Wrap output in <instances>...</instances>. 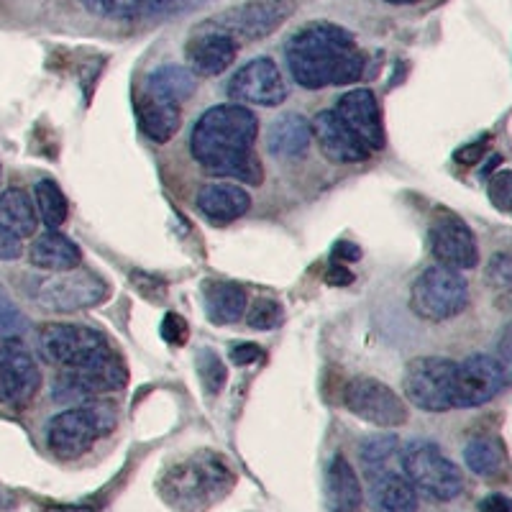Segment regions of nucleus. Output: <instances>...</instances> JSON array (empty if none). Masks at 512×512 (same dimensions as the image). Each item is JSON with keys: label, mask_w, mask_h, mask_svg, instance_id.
<instances>
[{"label": "nucleus", "mask_w": 512, "mask_h": 512, "mask_svg": "<svg viewBox=\"0 0 512 512\" xmlns=\"http://www.w3.org/2000/svg\"><path fill=\"white\" fill-rule=\"evenodd\" d=\"M469 305V282L459 269L433 264L418 274L410 287V308L418 318L446 323L459 318Z\"/></svg>", "instance_id": "obj_6"}, {"label": "nucleus", "mask_w": 512, "mask_h": 512, "mask_svg": "<svg viewBox=\"0 0 512 512\" xmlns=\"http://www.w3.org/2000/svg\"><path fill=\"white\" fill-rule=\"evenodd\" d=\"M505 387V377L495 356L472 354L456 361L454 408H482Z\"/></svg>", "instance_id": "obj_14"}, {"label": "nucleus", "mask_w": 512, "mask_h": 512, "mask_svg": "<svg viewBox=\"0 0 512 512\" xmlns=\"http://www.w3.org/2000/svg\"><path fill=\"white\" fill-rule=\"evenodd\" d=\"M484 282H487L492 290H512V246L510 249H502L497 251V254H492V259H489L487 267H484Z\"/></svg>", "instance_id": "obj_34"}, {"label": "nucleus", "mask_w": 512, "mask_h": 512, "mask_svg": "<svg viewBox=\"0 0 512 512\" xmlns=\"http://www.w3.org/2000/svg\"><path fill=\"white\" fill-rule=\"evenodd\" d=\"M464 461L469 466V472H474L477 477H497L505 466V454L497 441H489V438H474V441L466 443L464 448Z\"/></svg>", "instance_id": "obj_30"}, {"label": "nucleus", "mask_w": 512, "mask_h": 512, "mask_svg": "<svg viewBox=\"0 0 512 512\" xmlns=\"http://www.w3.org/2000/svg\"><path fill=\"white\" fill-rule=\"evenodd\" d=\"M377 3L395 6V8H410V6H420V3H425V0H377Z\"/></svg>", "instance_id": "obj_47"}, {"label": "nucleus", "mask_w": 512, "mask_h": 512, "mask_svg": "<svg viewBox=\"0 0 512 512\" xmlns=\"http://www.w3.org/2000/svg\"><path fill=\"white\" fill-rule=\"evenodd\" d=\"M479 512H512V497L502 492H492L479 502Z\"/></svg>", "instance_id": "obj_45"}, {"label": "nucleus", "mask_w": 512, "mask_h": 512, "mask_svg": "<svg viewBox=\"0 0 512 512\" xmlns=\"http://www.w3.org/2000/svg\"><path fill=\"white\" fill-rule=\"evenodd\" d=\"M331 259L336 264H354L361 262V246H356L354 241H338L331 249Z\"/></svg>", "instance_id": "obj_42"}, {"label": "nucleus", "mask_w": 512, "mask_h": 512, "mask_svg": "<svg viewBox=\"0 0 512 512\" xmlns=\"http://www.w3.org/2000/svg\"><path fill=\"white\" fill-rule=\"evenodd\" d=\"M233 472L216 454L200 451L169 469L159 482L164 500L185 512H198L223 500L231 492Z\"/></svg>", "instance_id": "obj_3"}, {"label": "nucleus", "mask_w": 512, "mask_h": 512, "mask_svg": "<svg viewBox=\"0 0 512 512\" xmlns=\"http://www.w3.org/2000/svg\"><path fill=\"white\" fill-rule=\"evenodd\" d=\"M24 328H26L24 315L18 313V308L11 303L8 292L0 287V338L21 336V333H24Z\"/></svg>", "instance_id": "obj_37"}, {"label": "nucleus", "mask_w": 512, "mask_h": 512, "mask_svg": "<svg viewBox=\"0 0 512 512\" xmlns=\"http://www.w3.org/2000/svg\"><path fill=\"white\" fill-rule=\"evenodd\" d=\"M64 512H95V510H90V507H75V510H64Z\"/></svg>", "instance_id": "obj_49"}, {"label": "nucleus", "mask_w": 512, "mask_h": 512, "mask_svg": "<svg viewBox=\"0 0 512 512\" xmlns=\"http://www.w3.org/2000/svg\"><path fill=\"white\" fill-rule=\"evenodd\" d=\"M198 374H200V382H203V387L210 392V395H218V392L226 387L228 369L221 361V356H218L213 349L198 351Z\"/></svg>", "instance_id": "obj_33"}, {"label": "nucleus", "mask_w": 512, "mask_h": 512, "mask_svg": "<svg viewBox=\"0 0 512 512\" xmlns=\"http://www.w3.org/2000/svg\"><path fill=\"white\" fill-rule=\"evenodd\" d=\"M228 95L239 103L274 108V105H282L287 100V82L274 59L256 57L231 77Z\"/></svg>", "instance_id": "obj_15"}, {"label": "nucleus", "mask_w": 512, "mask_h": 512, "mask_svg": "<svg viewBox=\"0 0 512 512\" xmlns=\"http://www.w3.org/2000/svg\"><path fill=\"white\" fill-rule=\"evenodd\" d=\"M134 287H139L141 295L152 303H162L164 300V285L157 282L154 277H146V274H134Z\"/></svg>", "instance_id": "obj_41"}, {"label": "nucleus", "mask_w": 512, "mask_h": 512, "mask_svg": "<svg viewBox=\"0 0 512 512\" xmlns=\"http://www.w3.org/2000/svg\"><path fill=\"white\" fill-rule=\"evenodd\" d=\"M310 126H313L315 144L328 162L359 164L372 157V149L351 131L349 123L336 111H320L310 121Z\"/></svg>", "instance_id": "obj_17"}, {"label": "nucleus", "mask_w": 512, "mask_h": 512, "mask_svg": "<svg viewBox=\"0 0 512 512\" xmlns=\"http://www.w3.org/2000/svg\"><path fill=\"white\" fill-rule=\"evenodd\" d=\"M41 387L34 356L18 336L0 338V402L8 408H26Z\"/></svg>", "instance_id": "obj_12"}, {"label": "nucleus", "mask_w": 512, "mask_h": 512, "mask_svg": "<svg viewBox=\"0 0 512 512\" xmlns=\"http://www.w3.org/2000/svg\"><path fill=\"white\" fill-rule=\"evenodd\" d=\"M497 364L502 369V377L505 384H512V323H507L500 333V341H497Z\"/></svg>", "instance_id": "obj_39"}, {"label": "nucleus", "mask_w": 512, "mask_h": 512, "mask_svg": "<svg viewBox=\"0 0 512 512\" xmlns=\"http://www.w3.org/2000/svg\"><path fill=\"white\" fill-rule=\"evenodd\" d=\"M126 382L128 372L123 361L113 354L111 346L105 344L77 367L62 369L52 387V397L62 405L64 402H85L95 395L123 390Z\"/></svg>", "instance_id": "obj_7"}, {"label": "nucleus", "mask_w": 512, "mask_h": 512, "mask_svg": "<svg viewBox=\"0 0 512 512\" xmlns=\"http://www.w3.org/2000/svg\"><path fill=\"white\" fill-rule=\"evenodd\" d=\"M282 305L277 303V300H272V297H259V300H254V305H251L249 310V326L254 328V331H272V328H277L282 323Z\"/></svg>", "instance_id": "obj_35"}, {"label": "nucleus", "mask_w": 512, "mask_h": 512, "mask_svg": "<svg viewBox=\"0 0 512 512\" xmlns=\"http://www.w3.org/2000/svg\"><path fill=\"white\" fill-rule=\"evenodd\" d=\"M85 11L103 24L131 26L144 18H159L190 8L200 0H77Z\"/></svg>", "instance_id": "obj_18"}, {"label": "nucleus", "mask_w": 512, "mask_h": 512, "mask_svg": "<svg viewBox=\"0 0 512 512\" xmlns=\"http://www.w3.org/2000/svg\"><path fill=\"white\" fill-rule=\"evenodd\" d=\"M259 118L241 103L213 105L195 121L190 152L195 162L218 177H233L244 185H262L264 167L254 154Z\"/></svg>", "instance_id": "obj_1"}, {"label": "nucleus", "mask_w": 512, "mask_h": 512, "mask_svg": "<svg viewBox=\"0 0 512 512\" xmlns=\"http://www.w3.org/2000/svg\"><path fill=\"white\" fill-rule=\"evenodd\" d=\"M313 126L303 113H285L267 128V152L277 159H292L308 152Z\"/></svg>", "instance_id": "obj_24"}, {"label": "nucleus", "mask_w": 512, "mask_h": 512, "mask_svg": "<svg viewBox=\"0 0 512 512\" xmlns=\"http://www.w3.org/2000/svg\"><path fill=\"white\" fill-rule=\"evenodd\" d=\"M285 62L292 80L305 90L351 85L367 70V54L354 34L328 21H313L290 36Z\"/></svg>", "instance_id": "obj_2"}, {"label": "nucleus", "mask_w": 512, "mask_h": 512, "mask_svg": "<svg viewBox=\"0 0 512 512\" xmlns=\"http://www.w3.org/2000/svg\"><path fill=\"white\" fill-rule=\"evenodd\" d=\"M205 313L216 326L239 323L246 313V292L236 282H208L203 287Z\"/></svg>", "instance_id": "obj_27"}, {"label": "nucleus", "mask_w": 512, "mask_h": 512, "mask_svg": "<svg viewBox=\"0 0 512 512\" xmlns=\"http://www.w3.org/2000/svg\"><path fill=\"white\" fill-rule=\"evenodd\" d=\"M336 113L349 123L351 131L372 152L384 149L382 113H379V103L372 90H351V93L341 95V100L336 103Z\"/></svg>", "instance_id": "obj_19"}, {"label": "nucleus", "mask_w": 512, "mask_h": 512, "mask_svg": "<svg viewBox=\"0 0 512 512\" xmlns=\"http://www.w3.org/2000/svg\"><path fill=\"white\" fill-rule=\"evenodd\" d=\"M24 254V239L0 226V262H16Z\"/></svg>", "instance_id": "obj_40"}, {"label": "nucleus", "mask_w": 512, "mask_h": 512, "mask_svg": "<svg viewBox=\"0 0 512 512\" xmlns=\"http://www.w3.org/2000/svg\"><path fill=\"white\" fill-rule=\"evenodd\" d=\"M162 338L172 346H185L187 338H190V328H187V320L177 313H167L162 320Z\"/></svg>", "instance_id": "obj_38"}, {"label": "nucleus", "mask_w": 512, "mask_h": 512, "mask_svg": "<svg viewBox=\"0 0 512 512\" xmlns=\"http://www.w3.org/2000/svg\"><path fill=\"white\" fill-rule=\"evenodd\" d=\"M344 405L356 418L377 428H397L408 423V405L392 387L374 377L351 379L344 390Z\"/></svg>", "instance_id": "obj_11"}, {"label": "nucleus", "mask_w": 512, "mask_h": 512, "mask_svg": "<svg viewBox=\"0 0 512 512\" xmlns=\"http://www.w3.org/2000/svg\"><path fill=\"white\" fill-rule=\"evenodd\" d=\"M326 495L336 512H359L364 492H361L359 477H356L354 466L346 461V456L336 454L328 464Z\"/></svg>", "instance_id": "obj_26"}, {"label": "nucleus", "mask_w": 512, "mask_h": 512, "mask_svg": "<svg viewBox=\"0 0 512 512\" xmlns=\"http://www.w3.org/2000/svg\"><path fill=\"white\" fill-rule=\"evenodd\" d=\"M195 88H198L195 72L190 67H180V64H164V67H157L152 75L146 77V93L172 100V103L187 100L195 93Z\"/></svg>", "instance_id": "obj_29"}, {"label": "nucleus", "mask_w": 512, "mask_h": 512, "mask_svg": "<svg viewBox=\"0 0 512 512\" xmlns=\"http://www.w3.org/2000/svg\"><path fill=\"white\" fill-rule=\"evenodd\" d=\"M292 13H295V0H246L244 6L213 18L205 29L223 31L241 44V41L269 36L280 29Z\"/></svg>", "instance_id": "obj_10"}, {"label": "nucleus", "mask_w": 512, "mask_h": 512, "mask_svg": "<svg viewBox=\"0 0 512 512\" xmlns=\"http://www.w3.org/2000/svg\"><path fill=\"white\" fill-rule=\"evenodd\" d=\"M136 121H139L141 134H144L146 139L157 141V144H167V141L180 131L182 108L180 103L157 98V95L146 93L144 90V93L136 98Z\"/></svg>", "instance_id": "obj_22"}, {"label": "nucleus", "mask_w": 512, "mask_h": 512, "mask_svg": "<svg viewBox=\"0 0 512 512\" xmlns=\"http://www.w3.org/2000/svg\"><path fill=\"white\" fill-rule=\"evenodd\" d=\"M259 359H264V351L256 344H239L231 349V361L236 367H249V364Z\"/></svg>", "instance_id": "obj_43"}, {"label": "nucleus", "mask_w": 512, "mask_h": 512, "mask_svg": "<svg viewBox=\"0 0 512 512\" xmlns=\"http://www.w3.org/2000/svg\"><path fill=\"white\" fill-rule=\"evenodd\" d=\"M484 154H487V139H479V141H474V144L461 146L459 152L454 154V159L459 164H477Z\"/></svg>", "instance_id": "obj_44"}, {"label": "nucleus", "mask_w": 512, "mask_h": 512, "mask_svg": "<svg viewBox=\"0 0 512 512\" xmlns=\"http://www.w3.org/2000/svg\"><path fill=\"white\" fill-rule=\"evenodd\" d=\"M454 374L456 361L446 356H420L405 369L402 387L405 397L425 413L454 410Z\"/></svg>", "instance_id": "obj_8"}, {"label": "nucleus", "mask_w": 512, "mask_h": 512, "mask_svg": "<svg viewBox=\"0 0 512 512\" xmlns=\"http://www.w3.org/2000/svg\"><path fill=\"white\" fill-rule=\"evenodd\" d=\"M369 500L374 512H418V492L395 466L369 474Z\"/></svg>", "instance_id": "obj_21"}, {"label": "nucleus", "mask_w": 512, "mask_h": 512, "mask_svg": "<svg viewBox=\"0 0 512 512\" xmlns=\"http://www.w3.org/2000/svg\"><path fill=\"white\" fill-rule=\"evenodd\" d=\"M29 262L34 267L44 269V272H70V269L80 267L82 251L75 241L49 228L47 233H41L39 239H34V244H31Z\"/></svg>", "instance_id": "obj_25"}, {"label": "nucleus", "mask_w": 512, "mask_h": 512, "mask_svg": "<svg viewBox=\"0 0 512 512\" xmlns=\"http://www.w3.org/2000/svg\"><path fill=\"white\" fill-rule=\"evenodd\" d=\"M0 226L8 228L21 239H31L39 226V210L34 208V200L21 187H11L0 195Z\"/></svg>", "instance_id": "obj_28"}, {"label": "nucleus", "mask_w": 512, "mask_h": 512, "mask_svg": "<svg viewBox=\"0 0 512 512\" xmlns=\"http://www.w3.org/2000/svg\"><path fill=\"white\" fill-rule=\"evenodd\" d=\"M326 282L333 287H349L354 282V272L346 269V264H331V269L326 272Z\"/></svg>", "instance_id": "obj_46"}, {"label": "nucleus", "mask_w": 512, "mask_h": 512, "mask_svg": "<svg viewBox=\"0 0 512 512\" xmlns=\"http://www.w3.org/2000/svg\"><path fill=\"white\" fill-rule=\"evenodd\" d=\"M428 246L438 264L451 269H474L479 264L477 236L459 216L441 213L428 228Z\"/></svg>", "instance_id": "obj_16"}, {"label": "nucleus", "mask_w": 512, "mask_h": 512, "mask_svg": "<svg viewBox=\"0 0 512 512\" xmlns=\"http://www.w3.org/2000/svg\"><path fill=\"white\" fill-rule=\"evenodd\" d=\"M359 454L361 464H364V472H367L369 477V474L392 469V461L400 454V441H397V436H392V433L390 436H372L361 443Z\"/></svg>", "instance_id": "obj_32"}, {"label": "nucleus", "mask_w": 512, "mask_h": 512, "mask_svg": "<svg viewBox=\"0 0 512 512\" xmlns=\"http://www.w3.org/2000/svg\"><path fill=\"white\" fill-rule=\"evenodd\" d=\"M34 200L36 210H39V218L47 223L52 231H57L59 226H64L67 216H70V205L64 198L62 187L54 180H39L34 187Z\"/></svg>", "instance_id": "obj_31"}, {"label": "nucleus", "mask_w": 512, "mask_h": 512, "mask_svg": "<svg viewBox=\"0 0 512 512\" xmlns=\"http://www.w3.org/2000/svg\"><path fill=\"white\" fill-rule=\"evenodd\" d=\"M111 287L93 272H57V277L41 280L36 287V303L49 313H75L108 300Z\"/></svg>", "instance_id": "obj_9"}, {"label": "nucleus", "mask_w": 512, "mask_h": 512, "mask_svg": "<svg viewBox=\"0 0 512 512\" xmlns=\"http://www.w3.org/2000/svg\"><path fill=\"white\" fill-rule=\"evenodd\" d=\"M400 469L415 492L436 502H451L464 492V474L433 441H410L400 451Z\"/></svg>", "instance_id": "obj_4"}, {"label": "nucleus", "mask_w": 512, "mask_h": 512, "mask_svg": "<svg viewBox=\"0 0 512 512\" xmlns=\"http://www.w3.org/2000/svg\"><path fill=\"white\" fill-rule=\"evenodd\" d=\"M497 308L505 310V313H512V290L500 292V300H497Z\"/></svg>", "instance_id": "obj_48"}, {"label": "nucleus", "mask_w": 512, "mask_h": 512, "mask_svg": "<svg viewBox=\"0 0 512 512\" xmlns=\"http://www.w3.org/2000/svg\"><path fill=\"white\" fill-rule=\"evenodd\" d=\"M487 195H489V203L495 205L497 210H502V213L512 210V172L510 169H502V172H495V175L489 177Z\"/></svg>", "instance_id": "obj_36"}, {"label": "nucleus", "mask_w": 512, "mask_h": 512, "mask_svg": "<svg viewBox=\"0 0 512 512\" xmlns=\"http://www.w3.org/2000/svg\"><path fill=\"white\" fill-rule=\"evenodd\" d=\"M116 428V413L111 405H80L54 415L47 425V443L59 459H77L88 454L95 441Z\"/></svg>", "instance_id": "obj_5"}, {"label": "nucleus", "mask_w": 512, "mask_h": 512, "mask_svg": "<svg viewBox=\"0 0 512 512\" xmlns=\"http://www.w3.org/2000/svg\"><path fill=\"white\" fill-rule=\"evenodd\" d=\"M251 198L239 182H208L198 192V210L218 223L239 221L249 213Z\"/></svg>", "instance_id": "obj_23"}, {"label": "nucleus", "mask_w": 512, "mask_h": 512, "mask_svg": "<svg viewBox=\"0 0 512 512\" xmlns=\"http://www.w3.org/2000/svg\"><path fill=\"white\" fill-rule=\"evenodd\" d=\"M39 354L54 367L70 369L82 364L93 351L105 346V338L88 326H70V323H47L36 336Z\"/></svg>", "instance_id": "obj_13"}, {"label": "nucleus", "mask_w": 512, "mask_h": 512, "mask_svg": "<svg viewBox=\"0 0 512 512\" xmlns=\"http://www.w3.org/2000/svg\"><path fill=\"white\" fill-rule=\"evenodd\" d=\"M239 54V41L223 31L205 29L187 44V64L195 77H218Z\"/></svg>", "instance_id": "obj_20"}]
</instances>
